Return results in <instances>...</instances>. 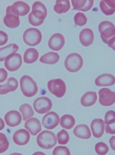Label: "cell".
I'll return each instance as SVG.
<instances>
[{
	"mask_svg": "<svg viewBox=\"0 0 115 155\" xmlns=\"http://www.w3.org/2000/svg\"><path fill=\"white\" fill-rule=\"evenodd\" d=\"M36 141L41 148L49 150L56 145L57 137L53 132L50 130H43L38 135Z\"/></svg>",
	"mask_w": 115,
	"mask_h": 155,
	"instance_id": "6da1fadb",
	"label": "cell"
},
{
	"mask_svg": "<svg viewBox=\"0 0 115 155\" xmlns=\"http://www.w3.org/2000/svg\"><path fill=\"white\" fill-rule=\"evenodd\" d=\"M20 87L22 94L25 97H31L38 92V86L32 78L28 75H23L20 79Z\"/></svg>",
	"mask_w": 115,
	"mask_h": 155,
	"instance_id": "7a4b0ae2",
	"label": "cell"
},
{
	"mask_svg": "<svg viewBox=\"0 0 115 155\" xmlns=\"http://www.w3.org/2000/svg\"><path fill=\"white\" fill-rule=\"evenodd\" d=\"M83 58L77 53L68 54L64 61L65 68L70 72H77L83 66Z\"/></svg>",
	"mask_w": 115,
	"mask_h": 155,
	"instance_id": "3957f363",
	"label": "cell"
},
{
	"mask_svg": "<svg viewBox=\"0 0 115 155\" xmlns=\"http://www.w3.org/2000/svg\"><path fill=\"white\" fill-rule=\"evenodd\" d=\"M41 39H42V35L38 28H28L23 34V41L29 46L38 45L41 42Z\"/></svg>",
	"mask_w": 115,
	"mask_h": 155,
	"instance_id": "277c9868",
	"label": "cell"
},
{
	"mask_svg": "<svg viewBox=\"0 0 115 155\" xmlns=\"http://www.w3.org/2000/svg\"><path fill=\"white\" fill-rule=\"evenodd\" d=\"M98 30L100 33V38L105 44L115 36V26L111 21H101L98 25Z\"/></svg>",
	"mask_w": 115,
	"mask_h": 155,
	"instance_id": "5b68a950",
	"label": "cell"
},
{
	"mask_svg": "<svg viewBox=\"0 0 115 155\" xmlns=\"http://www.w3.org/2000/svg\"><path fill=\"white\" fill-rule=\"evenodd\" d=\"M48 89L57 97H62L66 92V84L60 78L50 80L48 82Z\"/></svg>",
	"mask_w": 115,
	"mask_h": 155,
	"instance_id": "8992f818",
	"label": "cell"
},
{
	"mask_svg": "<svg viewBox=\"0 0 115 155\" xmlns=\"http://www.w3.org/2000/svg\"><path fill=\"white\" fill-rule=\"evenodd\" d=\"M33 107L38 114H45L49 112L52 107V102L47 97H40L33 102Z\"/></svg>",
	"mask_w": 115,
	"mask_h": 155,
	"instance_id": "52a82bcc",
	"label": "cell"
},
{
	"mask_svg": "<svg viewBox=\"0 0 115 155\" xmlns=\"http://www.w3.org/2000/svg\"><path fill=\"white\" fill-rule=\"evenodd\" d=\"M99 102L102 106H111L115 102V93L107 87H104L99 91Z\"/></svg>",
	"mask_w": 115,
	"mask_h": 155,
	"instance_id": "ba28073f",
	"label": "cell"
},
{
	"mask_svg": "<svg viewBox=\"0 0 115 155\" xmlns=\"http://www.w3.org/2000/svg\"><path fill=\"white\" fill-rule=\"evenodd\" d=\"M22 58L18 53L10 54L5 59V67L8 71H15L21 66Z\"/></svg>",
	"mask_w": 115,
	"mask_h": 155,
	"instance_id": "9c48e42d",
	"label": "cell"
},
{
	"mask_svg": "<svg viewBox=\"0 0 115 155\" xmlns=\"http://www.w3.org/2000/svg\"><path fill=\"white\" fill-rule=\"evenodd\" d=\"M59 116L54 111H49L46 113L45 115L42 118L43 126L48 130H52L55 128L59 124Z\"/></svg>",
	"mask_w": 115,
	"mask_h": 155,
	"instance_id": "30bf717a",
	"label": "cell"
},
{
	"mask_svg": "<svg viewBox=\"0 0 115 155\" xmlns=\"http://www.w3.org/2000/svg\"><path fill=\"white\" fill-rule=\"evenodd\" d=\"M10 11L12 13L17 16H24L28 14L30 11V6L26 2L18 1L10 5Z\"/></svg>",
	"mask_w": 115,
	"mask_h": 155,
	"instance_id": "8fae6325",
	"label": "cell"
},
{
	"mask_svg": "<svg viewBox=\"0 0 115 155\" xmlns=\"http://www.w3.org/2000/svg\"><path fill=\"white\" fill-rule=\"evenodd\" d=\"M90 131L93 136L96 138H100L102 137L105 131V124L102 119L96 118L91 121L90 124Z\"/></svg>",
	"mask_w": 115,
	"mask_h": 155,
	"instance_id": "7c38bea8",
	"label": "cell"
},
{
	"mask_svg": "<svg viewBox=\"0 0 115 155\" xmlns=\"http://www.w3.org/2000/svg\"><path fill=\"white\" fill-rule=\"evenodd\" d=\"M5 124L9 127H16L21 122L22 117L21 114L17 110H10L5 114L4 117Z\"/></svg>",
	"mask_w": 115,
	"mask_h": 155,
	"instance_id": "4fadbf2b",
	"label": "cell"
},
{
	"mask_svg": "<svg viewBox=\"0 0 115 155\" xmlns=\"http://www.w3.org/2000/svg\"><path fill=\"white\" fill-rule=\"evenodd\" d=\"M13 141L15 144L19 146L25 145L29 142L30 134L29 132L25 129H19L14 133Z\"/></svg>",
	"mask_w": 115,
	"mask_h": 155,
	"instance_id": "5bb4252c",
	"label": "cell"
},
{
	"mask_svg": "<svg viewBox=\"0 0 115 155\" xmlns=\"http://www.w3.org/2000/svg\"><path fill=\"white\" fill-rule=\"evenodd\" d=\"M65 40L64 36L60 33H55L50 38L48 41V47L52 51H59L64 47Z\"/></svg>",
	"mask_w": 115,
	"mask_h": 155,
	"instance_id": "9a60e30c",
	"label": "cell"
},
{
	"mask_svg": "<svg viewBox=\"0 0 115 155\" xmlns=\"http://www.w3.org/2000/svg\"><path fill=\"white\" fill-rule=\"evenodd\" d=\"M25 127L33 136L37 135L41 130V122L38 119L35 118V117H31L25 120Z\"/></svg>",
	"mask_w": 115,
	"mask_h": 155,
	"instance_id": "2e32d148",
	"label": "cell"
},
{
	"mask_svg": "<svg viewBox=\"0 0 115 155\" xmlns=\"http://www.w3.org/2000/svg\"><path fill=\"white\" fill-rule=\"evenodd\" d=\"M3 22L5 26L10 28H15L20 25L19 17L12 13L10 11V5L6 8V14L3 18Z\"/></svg>",
	"mask_w": 115,
	"mask_h": 155,
	"instance_id": "e0dca14e",
	"label": "cell"
},
{
	"mask_svg": "<svg viewBox=\"0 0 115 155\" xmlns=\"http://www.w3.org/2000/svg\"><path fill=\"white\" fill-rule=\"evenodd\" d=\"M31 8H32L31 14L34 15V18H36L38 20L44 21L48 14L45 5L41 2H35L34 3H33Z\"/></svg>",
	"mask_w": 115,
	"mask_h": 155,
	"instance_id": "ac0fdd59",
	"label": "cell"
},
{
	"mask_svg": "<svg viewBox=\"0 0 115 155\" xmlns=\"http://www.w3.org/2000/svg\"><path fill=\"white\" fill-rule=\"evenodd\" d=\"M94 32L90 28H84L80 31L79 35V40L81 45L85 47L90 46L94 41Z\"/></svg>",
	"mask_w": 115,
	"mask_h": 155,
	"instance_id": "d6986e66",
	"label": "cell"
},
{
	"mask_svg": "<svg viewBox=\"0 0 115 155\" xmlns=\"http://www.w3.org/2000/svg\"><path fill=\"white\" fill-rule=\"evenodd\" d=\"M94 82L98 87H108L114 84L115 78L110 74H102L96 78Z\"/></svg>",
	"mask_w": 115,
	"mask_h": 155,
	"instance_id": "ffe728a7",
	"label": "cell"
},
{
	"mask_svg": "<svg viewBox=\"0 0 115 155\" xmlns=\"http://www.w3.org/2000/svg\"><path fill=\"white\" fill-rule=\"evenodd\" d=\"M18 83L15 78H9L5 84H0V94H6L15 91L18 88Z\"/></svg>",
	"mask_w": 115,
	"mask_h": 155,
	"instance_id": "44dd1931",
	"label": "cell"
},
{
	"mask_svg": "<svg viewBox=\"0 0 115 155\" xmlns=\"http://www.w3.org/2000/svg\"><path fill=\"white\" fill-rule=\"evenodd\" d=\"M71 4L73 10H79L82 12H87L92 8L94 5L93 0H72Z\"/></svg>",
	"mask_w": 115,
	"mask_h": 155,
	"instance_id": "7402d4cb",
	"label": "cell"
},
{
	"mask_svg": "<svg viewBox=\"0 0 115 155\" xmlns=\"http://www.w3.org/2000/svg\"><path fill=\"white\" fill-rule=\"evenodd\" d=\"M74 135L80 139H89L91 137L90 127L86 124H79L74 127L73 130Z\"/></svg>",
	"mask_w": 115,
	"mask_h": 155,
	"instance_id": "603a6c76",
	"label": "cell"
},
{
	"mask_svg": "<svg viewBox=\"0 0 115 155\" xmlns=\"http://www.w3.org/2000/svg\"><path fill=\"white\" fill-rule=\"evenodd\" d=\"M100 8L106 15H111L115 12L114 0H102L100 2Z\"/></svg>",
	"mask_w": 115,
	"mask_h": 155,
	"instance_id": "cb8c5ba5",
	"label": "cell"
},
{
	"mask_svg": "<svg viewBox=\"0 0 115 155\" xmlns=\"http://www.w3.org/2000/svg\"><path fill=\"white\" fill-rule=\"evenodd\" d=\"M97 100V94L95 91H87L80 98V104L84 107L94 105Z\"/></svg>",
	"mask_w": 115,
	"mask_h": 155,
	"instance_id": "d4e9b609",
	"label": "cell"
},
{
	"mask_svg": "<svg viewBox=\"0 0 115 155\" xmlns=\"http://www.w3.org/2000/svg\"><path fill=\"white\" fill-rule=\"evenodd\" d=\"M18 50V46L15 44H10V45L0 48V61H3L8 55L17 53Z\"/></svg>",
	"mask_w": 115,
	"mask_h": 155,
	"instance_id": "484cf974",
	"label": "cell"
},
{
	"mask_svg": "<svg viewBox=\"0 0 115 155\" xmlns=\"http://www.w3.org/2000/svg\"><path fill=\"white\" fill-rule=\"evenodd\" d=\"M60 56L59 54L57 52H53V51H50V52L46 53L44 55L40 58V62L43 63V64H56L58 61H59Z\"/></svg>",
	"mask_w": 115,
	"mask_h": 155,
	"instance_id": "4316f807",
	"label": "cell"
},
{
	"mask_svg": "<svg viewBox=\"0 0 115 155\" xmlns=\"http://www.w3.org/2000/svg\"><path fill=\"white\" fill-rule=\"evenodd\" d=\"M38 56H39L38 51L35 48H30L25 51L23 60L24 62L26 64H32L38 60Z\"/></svg>",
	"mask_w": 115,
	"mask_h": 155,
	"instance_id": "83f0119b",
	"label": "cell"
},
{
	"mask_svg": "<svg viewBox=\"0 0 115 155\" xmlns=\"http://www.w3.org/2000/svg\"><path fill=\"white\" fill-rule=\"evenodd\" d=\"M71 8V2L68 0H57L54 6V12L58 14L65 13Z\"/></svg>",
	"mask_w": 115,
	"mask_h": 155,
	"instance_id": "f1b7e54d",
	"label": "cell"
},
{
	"mask_svg": "<svg viewBox=\"0 0 115 155\" xmlns=\"http://www.w3.org/2000/svg\"><path fill=\"white\" fill-rule=\"evenodd\" d=\"M60 125L64 130H70L75 124V119L71 114H64L60 118Z\"/></svg>",
	"mask_w": 115,
	"mask_h": 155,
	"instance_id": "f546056e",
	"label": "cell"
},
{
	"mask_svg": "<svg viewBox=\"0 0 115 155\" xmlns=\"http://www.w3.org/2000/svg\"><path fill=\"white\" fill-rule=\"evenodd\" d=\"M19 110L22 115V120H27L34 115V110L28 104H23L20 106Z\"/></svg>",
	"mask_w": 115,
	"mask_h": 155,
	"instance_id": "4dcf8cb0",
	"label": "cell"
},
{
	"mask_svg": "<svg viewBox=\"0 0 115 155\" xmlns=\"http://www.w3.org/2000/svg\"><path fill=\"white\" fill-rule=\"evenodd\" d=\"M57 142L61 145H64V144H67L69 141V139H70V137H69V134L67 133V130H60L58 133L57 136Z\"/></svg>",
	"mask_w": 115,
	"mask_h": 155,
	"instance_id": "1f68e13d",
	"label": "cell"
},
{
	"mask_svg": "<svg viewBox=\"0 0 115 155\" xmlns=\"http://www.w3.org/2000/svg\"><path fill=\"white\" fill-rule=\"evenodd\" d=\"M94 148L97 155H106L109 151L108 146L104 142H98L96 143Z\"/></svg>",
	"mask_w": 115,
	"mask_h": 155,
	"instance_id": "d6a6232c",
	"label": "cell"
},
{
	"mask_svg": "<svg viewBox=\"0 0 115 155\" xmlns=\"http://www.w3.org/2000/svg\"><path fill=\"white\" fill-rule=\"evenodd\" d=\"M74 23L77 26H84L87 23V18L83 12H77L74 17Z\"/></svg>",
	"mask_w": 115,
	"mask_h": 155,
	"instance_id": "836d02e7",
	"label": "cell"
},
{
	"mask_svg": "<svg viewBox=\"0 0 115 155\" xmlns=\"http://www.w3.org/2000/svg\"><path fill=\"white\" fill-rule=\"evenodd\" d=\"M9 147V142L6 136L2 133H0V153L6 151Z\"/></svg>",
	"mask_w": 115,
	"mask_h": 155,
	"instance_id": "e575fe53",
	"label": "cell"
},
{
	"mask_svg": "<svg viewBox=\"0 0 115 155\" xmlns=\"http://www.w3.org/2000/svg\"><path fill=\"white\" fill-rule=\"evenodd\" d=\"M52 155H71V152L67 147L58 146L53 150Z\"/></svg>",
	"mask_w": 115,
	"mask_h": 155,
	"instance_id": "d590c367",
	"label": "cell"
},
{
	"mask_svg": "<svg viewBox=\"0 0 115 155\" xmlns=\"http://www.w3.org/2000/svg\"><path fill=\"white\" fill-rule=\"evenodd\" d=\"M115 123V112L113 110H109L106 113L104 117V124H114Z\"/></svg>",
	"mask_w": 115,
	"mask_h": 155,
	"instance_id": "8d00e7d4",
	"label": "cell"
},
{
	"mask_svg": "<svg viewBox=\"0 0 115 155\" xmlns=\"http://www.w3.org/2000/svg\"><path fill=\"white\" fill-rule=\"evenodd\" d=\"M28 21L33 26H39L44 22V21H42V20H38L36 18H34V15L31 14V12L28 15Z\"/></svg>",
	"mask_w": 115,
	"mask_h": 155,
	"instance_id": "74e56055",
	"label": "cell"
},
{
	"mask_svg": "<svg viewBox=\"0 0 115 155\" xmlns=\"http://www.w3.org/2000/svg\"><path fill=\"white\" fill-rule=\"evenodd\" d=\"M8 35L3 31H0V45H5L8 41Z\"/></svg>",
	"mask_w": 115,
	"mask_h": 155,
	"instance_id": "f35d334b",
	"label": "cell"
},
{
	"mask_svg": "<svg viewBox=\"0 0 115 155\" xmlns=\"http://www.w3.org/2000/svg\"><path fill=\"white\" fill-rule=\"evenodd\" d=\"M7 76H8V73L6 70L4 68H0V83L5 81L7 78Z\"/></svg>",
	"mask_w": 115,
	"mask_h": 155,
	"instance_id": "ab89813d",
	"label": "cell"
},
{
	"mask_svg": "<svg viewBox=\"0 0 115 155\" xmlns=\"http://www.w3.org/2000/svg\"><path fill=\"white\" fill-rule=\"evenodd\" d=\"M114 125H115V123L114 124H107V125H106L105 131L107 132V134H115Z\"/></svg>",
	"mask_w": 115,
	"mask_h": 155,
	"instance_id": "60d3db41",
	"label": "cell"
},
{
	"mask_svg": "<svg viewBox=\"0 0 115 155\" xmlns=\"http://www.w3.org/2000/svg\"><path fill=\"white\" fill-rule=\"evenodd\" d=\"M107 45H108L110 48H111L113 50H115V36L110 38V39L107 41Z\"/></svg>",
	"mask_w": 115,
	"mask_h": 155,
	"instance_id": "b9f144b4",
	"label": "cell"
},
{
	"mask_svg": "<svg viewBox=\"0 0 115 155\" xmlns=\"http://www.w3.org/2000/svg\"><path fill=\"white\" fill-rule=\"evenodd\" d=\"M110 147L113 150H115V137L113 136V137H110Z\"/></svg>",
	"mask_w": 115,
	"mask_h": 155,
	"instance_id": "7bdbcfd3",
	"label": "cell"
},
{
	"mask_svg": "<svg viewBox=\"0 0 115 155\" xmlns=\"http://www.w3.org/2000/svg\"><path fill=\"white\" fill-rule=\"evenodd\" d=\"M4 127H5V123H4V120L0 117V130H2V129H4Z\"/></svg>",
	"mask_w": 115,
	"mask_h": 155,
	"instance_id": "ee69618b",
	"label": "cell"
},
{
	"mask_svg": "<svg viewBox=\"0 0 115 155\" xmlns=\"http://www.w3.org/2000/svg\"><path fill=\"white\" fill-rule=\"evenodd\" d=\"M32 155H46V154L44 153H43V152L37 151V152H34Z\"/></svg>",
	"mask_w": 115,
	"mask_h": 155,
	"instance_id": "f6af8a7d",
	"label": "cell"
},
{
	"mask_svg": "<svg viewBox=\"0 0 115 155\" xmlns=\"http://www.w3.org/2000/svg\"><path fill=\"white\" fill-rule=\"evenodd\" d=\"M9 155H22L21 153H11V154Z\"/></svg>",
	"mask_w": 115,
	"mask_h": 155,
	"instance_id": "bcb514c9",
	"label": "cell"
}]
</instances>
